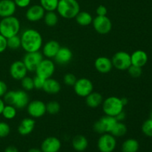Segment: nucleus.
<instances>
[{"label": "nucleus", "instance_id": "22", "mask_svg": "<svg viewBox=\"0 0 152 152\" xmlns=\"http://www.w3.org/2000/svg\"><path fill=\"white\" fill-rule=\"evenodd\" d=\"M148 55L146 52L142 50H137L131 54L132 65L142 68L148 62Z\"/></svg>", "mask_w": 152, "mask_h": 152}, {"label": "nucleus", "instance_id": "23", "mask_svg": "<svg viewBox=\"0 0 152 152\" xmlns=\"http://www.w3.org/2000/svg\"><path fill=\"white\" fill-rule=\"evenodd\" d=\"M42 90L48 94H57L61 91V85L57 80L50 77L45 80Z\"/></svg>", "mask_w": 152, "mask_h": 152}, {"label": "nucleus", "instance_id": "21", "mask_svg": "<svg viewBox=\"0 0 152 152\" xmlns=\"http://www.w3.org/2000/svg\"><path fill=\"white\" fill-rule=\"evenodd\" d=\"M16 7L13 0H0V17L14 16Z\"/></svg>", "mask_w": 152, "mask_h": 152}, {"label": "nucleus", "instance_id": "42", "mask_svg": "<svg viewBox=\"0 0 152 152\" xmlns=\"http://www.w3.org/2000/svg\"><path fill=\"white\" fill-rule=\"evenodd\" d=\"M96 16H107L108 9H107V7L105 5L101 4V5L98 6L97 8H96Z\"/></svg>", "mask_w": 152, "mask_h": 152}, {"label": "nucleus", "instance_id": "1", "mask_svg": "<svg viewBox=\"0 0 152 152\" xmlns=\"http://www.w3.org/2000/svg\"><path fill=\"white\" fill-rule=\"evenodd\" d=\"M21 48L26 53L39 51L43 45V39L38 31L28 28L20 36Z\"/></svg>", "mask_w": 152, "mask_h": 152}, {"label": "nucleus", "instance_id": "15", "mask_svg": "<svg viewBox=\"0 0 152 152\" xmlns=\"http://www.w3.org/2000/svg\"><path fill=\"white\" fill-rule=\"evenodd\" d=\"M30 102V97L28 94L25 90L13 91V103L12 105L16 109H22L26 108Z\"/></svg>", "mask_w": 152, "mask_h": 152}, {"label": "nucleus", "instance_id": "19", "mask_svg": "<svg viewBox=\"0 0 152 152\" xmlns=\"http://www.w3.org/2000/svg\"><path fill=\"white\" fill-rule=\"evenodd\" d=\"M94 67L96 71L101 74H108L114 68L111 59L107 56H99L96 58L94 62Z\"/></svg>", "mask_w": 152, "mask_h": 152}, {"label": "nucleus", "instance_id": "28", "mask_svg": "<svg viewBox=\"0 0 152 152\" xmlns=\"http://www.w3.org/2000/svg\"><path fill=\"white\" fill-rule=\"evenodd\" d=\"M45 24L48 27H54L59 21V15L55 11H46L43 17Z\"/></svg>", "mask_w": 152, "mask_h": 152}, {"label": "nucleus", "instance_id": "49", "mask_svg": "<svg viewBox=\"0 0 152 152\" xmlns=\"http://www.w3.org/2000/svg\"><path fill=\"white\" fill-rule=\"evenodd\" d=\"M150 118H151V119H152V111H151V114H150Z\"/></svg>", "mask_w": 152, "mask_h": 152}, {"label": "nucleus", "instance_id": "18", "mask_svg": "<svg viewBox=\"0 0 152 152\" xmlns=\"http://www.w3.org/2000/svg\"><path fill=\"white\" fill-rule=\"evenodd\" d=\"M36 121L32 117H27L21 120L18 126V133L21 136H28L34 132L35 129Z\"/></svg>", "mask_w": 152, "mask_h": 152}, {"label": "nucleus", "instance_id": "30", "mask_svg": "<svg viewBox=\"0 0 152 152\" xmlns=\"http://www.w3.org/2000/svg\"><path fill=\"white\" fill-rule=\"evenodd\" d=\"M16 110L17 109L13 105H5L4 108H3V111L1 112V115H2L3 117L6 119V120H13V119L16 117V114H17V111Z\"/></svg>", "mask_w": 152, "mask_h": 152}, {"label": "nucleus", "instance_id": "12", "mask_svg": "<svg viewBox=\"0 0 152 152\" xmlns=\"http://www.w3.org/2000/svg\"><path fill=\"white\" fill-rule=\"evenodd\" d=\"M26 108L28 115L34 119L42 117L46 114V104L38 99L29 102Z\"/></svg>", "mask_w": 152, "mask_h": 152}, {"label": "nucleus", "instance_id": "20", "mask_svg": "<svg viewBox=\"0 0 152 152\" xmlns=\"http://www.w3.org/2000/svg\"><path fill=\"white\" fill-rule=\"evenodd\" d=\"M72 58L73 53L71 49L67 47H60L53 59L58 65H65L69 63Z\"/></svg>", "mask_w": 152, "mask_h": 152}, {"label": "nucleus", "instance_id": "24", "mask_svg": "<svg viewBox=\"0 0 152 152\" xmlns=\"http://www.w3.org/2000/svg\"><path fill=\"white\" fill-rule=\"evenodd\" d=\"M103 97L99 92L92 91L86 97V104L88 107L91 108H96L102 105Z\"/></svg>", "mask_w": 152, "mask_h": 152}, {"label": "nucleus", "instance_id": "11", "mask_svg": "<svg viewBox=\"0 0 152 152\" xmlns=\"http://www.w3.org/2000/svg\"><path fill=\"white\" fill-rule=\"evenodd\" d=\"M43 57L44 56L40 50L36 52H29L25 53L22 59V62L26 66L28 72H34L40 62L44 59Z\"/></svg>", "mask_w": 152, "mask_h": 152}, {"label": "nucleus", "instance_id": "5", "mask_svg": "<svg viewBox=\"0 0 152 152\" xmlns=\"http://www.w3.org/2000/svg\"><path fill=\"white\" fill-rule=\"evenodd\" d=\"M117 122V120L114 117L104 115L101 118H99L97 121L95 122L93 126V129L96 133L99 134L110 133Z\"/></svg>", "mask_w": 152, "mask_h": 152}, {"label": "nucleus", "instance_id": "27", "mask_svg": "<svg viewBox=\"0 0 152 152\" xmlns=\"http://www.w3.org/2000/svg\"><path fill=\"white\" fill-rule=\"evenodd\" d=\"M74 19H76V22L80 26H88L91 25L94 18L88 12L80 11Z\"/></svg>", "mask_w": 152, "mask_h": 152}, {"label": "nucleus", "instance_id": "33", "mask_svg": "<svg viewBox=\"0 0 152 152\" xmlns=\"http://www.w3.org/2000/svg\"><path fill=\"white\" fill-rule=\"evenodd\" d=\"M60 104L56 101H50L46 104V113L55 115L60 111Z\"/></svg>", "mask_w": 152, "mask_h": 152}, {"label": "nucleus", "instance_id": "4", "mask_svg": "<svg viewBox=\"0 0 152 152\" xmlns=\"http://www.w3.org/2000/svg\"><path fill=\"white\" fill-rule=\"evenodd\" d=\"M124 107L121 98L114 96H108L106 99H103L102 103V108L105 115L114 117L123 111Z\"/></svg>", "mask_w": 152, "mask_h": 152}, {"label": "nucleus", "instance_id": "35", "mask_svg": "<svg viewBox=\"0 0 152 152\" xmlns=\"http://www.w3.org/2000/svg\"><path fill=\"white\" fill-rule=\"evenodd\" d=\"M142 132L148 137H152V119L149 118L145 120L142 125Z\"/></svg>", "mask_w": 152, "mask_h": 152}, {"label": "nucleus", "instance_id": "47", "mask_svg": "<svg viewBox=\"0 0 152 152\" xmlns=\"http://www.w3.org/2000/svg\"><path fill=\"white\" fill-rule=\"evenodd\" d=\"M27 152H42V150L40 149V148H30V149L28 150V151Z\"/></svg>", "mask_w": 152, "mask_h": 152}, {"label": "nucleus", "instance_id": "34", "mask_svg": "<svg viewBox=\"0 0 152 152\" xmlns=\"http://www.w3.org/2000/svg\"><path fill=\"white\" fill-rule=\"evenodd\" d=\"M20 81L21 86H22L23 90H25V91H31L34 89V79L31 78V77L26 76Z\"/></svg>", "mask_w": 152, "mask_h": 152}, {"label": "nucleus", "instance_id": "46", "mask_svg": "<svg viewBox=\"0 0 152 152\" xmlns=\"http://www.w3.org/2000/svg\"><path fill=\"white\" fill-rule=\"evenodd\" d=\"M4 105H5V103H4V100H3V99H1V98L0 97V115L1 114V112H2Z\"/></svg>", "mask_w": 152, "mask_h": 152}, {"label": "nucleus", "instance_id": "8", "mask_svg": "<svg viewBox=\"0 0 152 152\" xmlns=\"http://www.w3.org/2000/svg\"><path fill=\"white\" fill-rule=\"evenodd\" d=\"M117 147V138L111 133L101 134L97 140V148L99 152H113Z\"/></svg>", "mask_w": 152, "mask_h": 152}, {"label": "nucleus", "instance_id": "36", "mask_svg": "<svg viewBox=\"0 0 152 152\" xmlns=\"http://www.w3.org/2000/svg\"><path fill=\"white\" fill-rule=\"evenodd\" d=\"M10 133V126L6 122H0V138H4Z\"/></svg>", "mask_w": 152, "mask_h": 152}, {"label": "nucleus", "instance_id": "26", "mask_svg": "<svg viewBox=\"0 0 152 152\" xmlns=\"http://www.w3.org/2000/svg\"><path fill=\"white\" fill-rule=\"evenodd\" d=\"M139 149V142L134 138L126 140L121 145L122 152H137Z\"/></svg>", "mask_w": 152, "mask_h": 152}, {"label": "nucleus", "instance_id": "48", "mask_svg": "<svg viewBox=\"0 0 152 152\" xmlns=\"http://www.w3.org/2000/svg\"><path fill=\"white\" fill-rule=\"evenodd\" d=\"M121 100H122V102H123V104L124 105V106L129 103V99H128L127 98L123 97V98H121Z\"/></svg>", "mask_w": 152, "mask_h": 152}, {"label": "nucleus", "instance_id": "3", "mask_svg": "<svg viewBox=\"0 0 152 152\" xmlns=\"http://www.w3.org/2000/svg\"><path fill=\"white\" fill-rule=\"evenodd\" d=\"M20 28V21L14 16L1 18L0 20V34L7 39L18 35Z\"/></svg>", "mask_w": 152, "mask_h": 152}, {"label": "nucleus", "instance_id": "39", "mask_svg": "<svg viewBox=\"0 0 152 152\" xmlns=\"http://www.w3.org/2000/svg\"><path fill=\"white\" fill-rule=\"evenodd\" d=\"M34 89H37V90H42L43 86H44V83L45 80L42 77H38V76L36 75L34 77Z\"/></svg>", "mask_w": 152, "mask_h": 152}, {"label": "nucleus", "instance_id": "7", "mask_svg": "<svg viewBox=\"0 0 152 152\" xmlns=\"http://www.w3.org/2000/svg\"><path fill=\"white\" fill-rule=\"evenodd\" d=\"M56 70L55 63L50 59H43L35 70L36 75L47 80L53 75Z\"/></svg>", "mask_w": 152, "mask_h": 152}, {"label": "nucleus", "instance_id": "40", "mask_svg": "<svg viewBox=\"0 0 152 152\" xmlns=\"http://www.w3.org/2000/svg\"><path fill=\"white\" fill-rule=\"evenodd\" d=\"M13 1L16 7H20V8H25V7H29L31 0H13Z\"/></svg>", "mask_w": 152, "mask_h": 152}, {"label": "nucleus", "instance_id": "16", "mask_svg": "<svg viewBox=\"0 0 152 152\" xmlns=\"http://www.w3.org/2000/svg\"><path fill=\"white\" fill-rule=\"evenodd\" d=\"M61 147L60 140L56 137H48L42 142L40 149L42 152H59Z\"/></svg>", "mask_w": 152, "mask_h": 152}, {"label": "nucleus", "instance_id": "25", "mask_svg": "<svg viewBox=\"0 0 152 152\" xmlns=\"http://www.w3.org/2000/svg\"><path fill=\"white\" fill-rule=\"evenodd\" d=\"M72 147L76 151L83 152L88 147V140L84 135L79 134L72 140Z\"/></svg>", "mask_w": 152, "mask_h": 152}, {"label": "nucleus", "instance_id": "41", "mask_svg": "<svg viewBox=\"0 0 152 152\" xmlns=\"http://www.w3.org/2000/svg\"><path fill=\"white\" fill-rule=\"evenodd\" d=\"M7 48V38L0 34V53H3Z\"/></svg>", "mask_w": 152, "mask_h": 152}, {"label": "nucleus", "instance_id": "6", "mask_svg": "<svg viewBox=\"0 0 152 152\" xmlns=\"http://www.w3.org/2000/svg\"><path fill=\"white\" fill-rule=\"evenodd\" d=\"M111 62L114 68L119 71H127L132 65L131 54L128 52L120 50L114 54L111 58Z\"/></svg>", "mask_w": 152, "mask_h": 152}, {"label": "nucleus", "instance_id": "10", "mask_svg": "<svg viewBox=\"0 0 152 152\" xmlns=\"http://www.w3.org/2000/svg\"><path fill=\"white\" fill-rule=\"evenodd\" d=\"M94 29L96 33L105 35L112 29V22L107 16H96L92 22Z\"/></svg>", "mask_w": 152, "mask_h": 152}, {"label": "nucleus", "instance_id": "2", "mask_svg": "<svg viewBox=\"0 0 152 152\" xmlns=\"http://www.w3.org/2000/svg\"><path fill=\"white\" fill-rule=\"evenodd\" d=\"M56 11L61 17L72 19L80 11V6L77 0H59Z\"/></svg>", "mask_w": 152, "mask_h": 152}, {"label": "nucleus", "instance_id": "44", "mask_svg": "<svg viewBox=\"0 0 152 152\" xmlns=\"http://www.w3.org/2000/svg\"><path fill=\"white\" fill-rule=\"evenodd\" d=\"M115 118L117 120V122H123L125 120V118H126V113L123 111H121L120 114H118L116 116Z\"/></svg>", "mask_w": 152, "mask_h": 152}, {"label": "nucleus", "instance_id": "17", "mask_svg": "<svg viewBox=\"0 0 152 152\" xmlns=\"http://www.w3.org/2000/svg\"><path fill=\"white\" fill-rule=\"evenodd\" d=\"M60 47V45L56 40H49L42 47V53L47 59H52L55 57Z\"/></svg>", "mask_w": 152, "mask_h": 152}, {"label": "nucleus", "instance_id": "14", "mask_svg": "<svg viewBox=\"0 0 152 152\" xmlns=\"http://www.w3.org/2000/svg\"><path fill=\"white\" fill-rule=\"evenodd\" d=\"M45 10L40 4H34L28 7L25 12V18L31 22H39L43 19Z\"/></svg>", "mask_w": 152, "mask_h": 152}, {"label": "nucleus", "instance_id": "43", "mask_svg": "<svg viewBox=\"0 0 152 152\" xmlns=\"http://www.w3.org/2000/svg\"><path fill=\"white\" fill-rule=\"evenodd\" d=\"M7 91V86L4 81L0 80V97H3Z\"/></svg>", "mask_w": 152, "mask_h": 152}, {"label": "nucleus", "instance_id": "32", "mask_svg": "<svg viewBox=\"0 0 152 152\" xmlns=\"http://www.w3.org/2000/svg\"><path fill=\"white\" fill-rule=\"evenodd\" d=\"M7 48L11 50H17L21 48V39L18 35L13 36L7 39Z\"/></svg>", "mask_w": 152, "mask_h": 152}, {"label": "nucleus", "instance_id": "45", "mask_svg": "<svg viewBox=\"0 0 152 152\" xmlns=\"http://www.w3.org/2000/svg\"><path fill=\"white\" fill-rule=\"evenodd\" d=\"M4 152H19V150L16 147L13 146V145H9L4 149Z\"/></svg>", "mask_w": 152, "mask_h": 152}, {"label": "nucleus", "instance_id": "29", "mask_svg": "<svg viewBox=\"0 0 152 152\" xmlns=\"http://www.w3.org/2000/svg\"><path fill=\"white\" fill-rule=\"evenodd\" d=\"M127 126L126 124L123 123V122H117L115 126H114L113 129L110 133L113 135L114 137H122L125 136L127 133Z\"/></svg>", "mask_w": 152, "mask_h": 152}, {"label": "nucleus", "instance_id": "38", "mask_svg": "<svg viewBox=\"0 0 152 152\" xmlns=\"http://www.w3.org/2000/svg\"><path fill=\"white\" fill-rule=\"evenodd\" d=\"M77 80V77L72 73H68L63 77L64 83L68 86H74Z\"/></svg>", "mask_w": 152, "mask_h": 152}, {"label": "nucleus", "instance_id": "9", "mask_svg": "<svg viewBox=\"0 0 152 152\" xmlns=\"http://www.w3.org/2000/svg\"><path fill=\"white\" fill-rule=\"evenodd\" d=\"M74 91L77 96L86 98L92 91H94V84L88 78L77 79L75 84L73 86Z\"/></svg>", "mask_w": 152, "mask_h": 152}, {"label": "nucleus", "instance_id": "31", "mask_svg": "<svg viewBox=\"0 0 152 152\" xmlns=\"http://www.w3.org/2000/svg\"><path fill=\"white\" fill-rule=\"evenodd\" d=\"M40 5L46 11H55L57 8L59 0H39Z\"/></svg>", "mask_w": 152, "mask_h": 152}, {"label": "nucleus", "instance_id": "37", "mask_svg": "<svg viewBox=\"0 0 152 152\" xmlns=\"http://www.w3.org/2000/svg\"><path fill=\"white\" fill-rule=\"evenodd\" d=\"M127 71L128 72H129V75L132 77H133V78H138V77H140L142 74V68L132 65L129 67V69H128Z\"/></svg>", "mask_w": 152, "mask_h": 152}, {"label": "nucleus", "instance_id": "13", "mask_svg": "<svg viewBox=\"0 0 152 152\" xmlns=\"http://www.w3.org/2000/svg\"><path fill=\"white\" fill-rule=\"evenodd\" d=\"M9 72L10 77L13 80L20 81L24 77H26L28 71L22 60H16L10 65Z\"/></svg>", "mask_w": 152, "mask_h": 152}]
</instances>
